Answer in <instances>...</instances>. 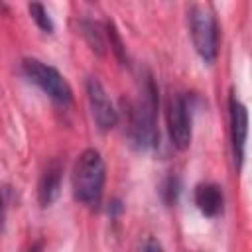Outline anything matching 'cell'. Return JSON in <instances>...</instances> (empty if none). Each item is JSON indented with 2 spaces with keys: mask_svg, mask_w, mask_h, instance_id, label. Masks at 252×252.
I'll return each instance as SVG.
<instances>
[{
  "mask_svg": "<svg viewBox=\"0 0 252 252\" xmlns=\"http://www.w3.org/2000/svg\"><path fill=\"white\" fill-rule=\"evenodd\" d=\"M126 106V130L128 140L136 150H150L158 144L159 132L156 122L158 108V91L152 79L146 81L140 96L124 102Z\"/></svg>",
  "mask_w": 252,
  "mask_h": 252,
  "instance_id": "6da1fadb",
  "label": "cell"
},
{
  "mask_svg": "<svg viewBox=\"0 0 252 252\" xmlns=\"http://www.w3.org/2000/svg\"><path fill=\"white\" fill-rule=\"evenodd\" d=\"M104 179H106V167L102 156L93 148L85 150L77 158L71 173L75 199L89 207L98 205L104 189Z\"/></svg>",
  "mask_w": 252,
  "mask_h": 252,
  "instance_id": "7a4b0ae2",
  "label": "cell"
},
{
  "mask_svg": "<svg viewBox=\"0 0 252 252\" xmlns=\"http://www.w3.org/2000/svg\"><path fill=\"white\" fill-rule=\"evenodd\" d=\"M189 33L199 57L205 63H213L219 47V26L211 6L195 4L189 10Z\"/></svg>",
  "mask_w": 252,
  "mask_h": 252,
  "instance_id": "3957f363",
  "label": "cell"
},
{
  "mask_svg": "<svg viewBox=\"0 0 252 252\" xmlns=\"http://www.w3.org/2000/svg\"><path fill=\"white\" fill-rule=\"evenodd\" d=\"M22 71L24 75L33 83L37 85L51 100H55L57 104H69L71 98H73V91L69 87V83L65 81V77L51 65L39 61V59H33V57H28L24 59L22 63Z\"/></svg>",
  "mask_w": 252,
  "mask_h": 252,
  "instance_id": "277c9868",
  "label": "cell"
},
{
  "mask_svg": "<svg viewBox=\"0 0 252 252\" xmlns=\"http://www.w3.org/2000/svg\"><path fill=\"white\" fill-rule=\"evenodd\" d=\"M167 132L177 150H185L191 144V104L183 93H175L167 102Z\"/></svg>",
  "mask_w": 252,
  "mask_h": 252,
  "instance_id": "5b68a950",
  "label": "cell"
},
{
  "mask_svg": "<svg viewBox=\"0 0 252 252\" xmlns=\"http://www.w3.org/2000/svg\"><path fill=\"white\" fill-rule=\"evenodd\" d=\"M87 100H89L91 116L100 132H108L118 124V110L114 108L102 83L94 77L87 81Z\"/></svg>",
  "mask_w": 252,
  "mask_h": 252,
  "instance_id": "8992f818",
  "label": "cell"
},
{
  "mask_svg": "<svg viewBox=\"0 0 252 252\" xmlns=\"http://www.w3.org/2000/svg\"><path fill=\"white\" fill-rule=\"evenodd\" d=\"M228 118H230V144H232V156L234 163L240 169L244 161L246 152V138H248V112L246 106L238 100L234 93L228 96Z\"/></svg>",
  "mask_w": 252,
  "mask_h": 252,
  "instance_id": "52a82bcc",
  "label": "cell"
},
{
  "mask_svg": "<svg viewBox=\"0 0 252 252\" xmlns=\"http://www.w3.org/2000/svg\"><path fill=\"white\" fill-rule=\"evenodd\" d=\"M61 179H63V165L59 159H53L51 163H47V167L43 169V173L39 177L37 199H39L41 207H49L55 203V199L59 197V191H61Z\"/></svg>",
  "mask_w": 252,
  "mask_h": 252,
  "instance_id": "ba28073f",
  "label": "cell"
},
{
  "mask_svg": "<svg viewBox=\"0 0 252 252\" xmlns=\"http://www.w3.org/2000/svg\"><path fill=\"white\" fill-rule=\"evenodd\" d=\"M193 199H195L197 209L205 217H217V215H220V211L224 207V195L217 183H199L195 187Z\"/></svg>",
  "mask_w": 252,
  "mask_h": 252,
  "instance_id": "9c48e42d",
  "label": "cell"
},
{
  "mask_svg": "<svg viewBox=\"0 0 252 252\" xmlns=\"http://www.w3.org/2000/svg\"><path fill=\"white\" fill-rule=\"evenodd\" d=\"M79 28H81V33H83V37L87 39V43L91 45V49L93 51H96L98 55H102L104 53V47H106V41H104V28L102 26H98V24H94V22H89V20H83L81 24H79Z\"/></svg>",
  "mask_w": 252,
  "mask_h": 252,
  "instance_id": "30bf717a",
  "label": "cell"
},
{
  "mask_svg": "<svg viewBox=\"0 0 252 252\" xmlns=\"http://www.w3.org/2000/svg\"><path fill=\"white\" fill-rule=\"evenodd\" d=\"M104 35H106V39L110 41V47H112V51H114L116 59H118L122 65H126V63H128V57H126V47H124L122 37H120L118 30H116V26H114L112 22H106V24H104Z\"/></svg>",
  "mask_w": 252,
  "mask_h": 252,
  "instance_id": "8fae6325",
  "label": "cell"
},
{
  "mask_svg": "<svg viewBox=\"0 0 252 252\" xmlns=\"http://www.w3.org/2000/svg\"><path fill=\"white\" fill-rule=\"evenodd\" d=\"M28 10H30V14H32V20L37 24V28H39L41 32H45V33H51V32H53V22H51L47 10H45L41 4H30Z\"/></svg>",
  "mask_w": 252,
  "mask_h": 252,
  "instance_id": "7c38bea8",
  "label": "cell"
},
{
  "mask_svg": "<svg viewBox=\"0 0 252 252\" xmlns=\"http://www.w3.org/2000/svg\"><path fill=\"white\" fill-rule=\"evenodd\" d=\"M179 191H181V183H179V179H177L175 175H169V177L161 183V189H159L161 199H163L167 205H173V203L177 201Z\"/></svg>",
  "mask_w": 252,
  "mask_h": 252,
  "instance_id": "4fadbf2b",
  "label": "cell"
},
{
  "mask_svg": "<svg viewBox=\"0 0 252 252\" xmlns=\"http://www.w3.org/2000/svg\"><path fill=\"white\" fill-rule=\"evenodd\" d=\"M138 252H163V248H161V244L156 240V238H146L142 244H140V248H138Z\"/></svg>",
  "mask_w": 252,
  "mask_h": 252,
  "instance_id": "5bb4252c",
  "label": "cell"
},
{
  "mask_svg": "<svg viewBox=\"0 0 252 252\" xmlns=\"http://www.w3.org/2000/svg\"><path fill=\"white\" fill-rule=\"evenodd\" d=\"M2 219H4V205H2V197H0V226H2Z\"/></svg>",
  "mask_w": 252,
  "mask_h": 252,
  "instance_id": "9a60e30c",
  "label": "cell"
}]
</instances>
